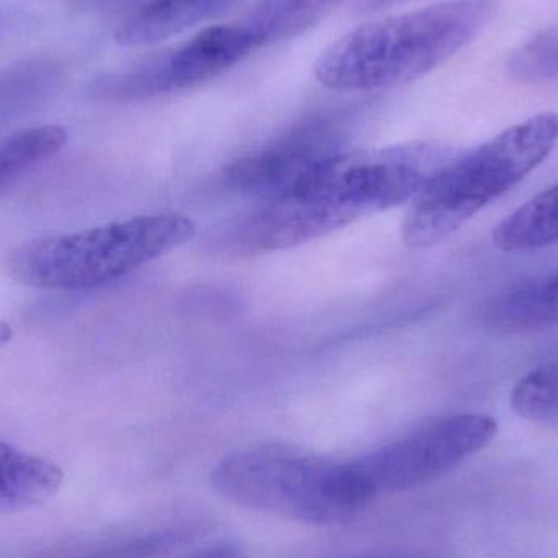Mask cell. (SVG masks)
<instances>
[{"instance_id": "cell-1", "label": "cell", "mask_w": 558, "mask_h": 558, "mask_svg": "<svg viewBox=\"0 0 558 558\" xmlns=\"http://www.w3.org/2000/svg\"><path fill=\"white\" fill-rule=\"evenodd\" d=\"M461 154L439 143L340 153L299 185L262 203L232 241L244 252L298 247L360 219L413 202L426 183Z\"/></svg>"}, {"instance_id": "cell-2", "label": "cell", "mask_w": 558, "mask_h": 558, "mask_svg": "<svg viewBox=\"0 0 558 558\" xmlns=\"http://www.w3.org/2000/svg\"><path fill=\"white\" fill-rule=\"evenodd\" d=\"M497 0H448L351 29L315 61L331 90L367 92L410 84L474 41Z\"/></svg>"}, {"instance_id": "cell-3", "label": "cell", "mask_w": 558, "mask_h": 558, "mask_svg": "<svg viewBox=\"0 0 558 558\" xmlns=\"http://www.w3.org/2000/svg\"><path fill=\"white\" fill-rule=\"evenodd\" d=\"M557 143L558 114L547 111L459 154L413 199L403 219V244L410 251L441 244L543 166Z\"/></svg>"}, {"instance_id": "cell-4", "label": "cell", "mask_w": 558, "mask_h": 558, "mask_svg": "<svg viewBox=\"0 0 558 558\" xmlns=\"http://www.w3.org/2000/svg\"><path fill=\"white\" fill-rule=\"evenodd\" d=\"M195 234V221L186 216H137L72 234L33 239L13 251L9 268L28 288L85 291L126 277L182 247Z\"/></svg>"}, {"instance_id": "cell-5", "label": "cell", "mask_w": 558, "mask_h": 558, "mask_svg": "<svg viewBox=\"0 0 558 558\" xmlns=\"http://www.w3.org/2000/svg\"><path fill=\"white\" fill-rule=\"evenodd\" d=\"M211 485L232 504L315 526L347 523L371 505L348 462L279 446L228 456Z\"/></svg>"}, {"instance_id": "cell-6", "label": "cell", "mask_w": 558, "mask_h": 558, "mask_svg": "<svg viewBox=\"0 0 558 558\" xmlns=\"http://www.w3.org/2000/svg\"><path fill=\"white\" fill-rule=\"evenodd\" d=\"M497 433L494 416L458 413L428 423L348 464L361 492L373 504L380 495L415 490L438 481L487 448Z\"/></svg>"}, {"instance_id": "cell-7", "label": "cell", "mask_w": 558, "mask_h": 558, "mask_svg": "<svg viewBox=\"0 0 558 558\" xmlns=\"http://www.w3.org/2000/svg\"><path fill=\"white\" fill-rule=\"evenodd\" d=\"M252 51L254 46L239 23L211 26L177 48L95 78L90 94L100 100L141 101L186 90L218 77Z\"/></svg>"}, {"instance_id": "cell-8", "label": "cell", "mask_w": 558, "mask_h": 558, "mask_svg": "<svg viewBox=\"0 0 558 558\" xmlns=\"http://www.w3.org/2000/svg\"><path fill=\"white\" fill-rule=\"evenodd\" d=\"M340 128L335 121L312 120L292 128L267 146L241 157L226 169L228 189L262 202L278 198L340 154Z\"/></svg>"}, {"instance_id": "cell-9", "label": "cell", "mask_w": 558, "mask_h": 558, "mask_svg": "<svg viewBox=\"0 0 558 558\" xmlns=\"http://www.w3.org/2000/svg\"><path fill=\"white\" fill-rule=\"evenodd\" d=\"M238 0H140L114 33L121 46H149L228 12Z\"/></svg>"}, {"instance_id": "cell-10", "label": "cell", "mask_w": 558, "mask_h": 558, "mask_svg": "<svg viewBox=\"0 0 558 558\" xmlns=\"http://www.w3.org/2000/svg\"><path fill=\"white\" fill-rule=\"evenodd\" d=\"M484 322L507 333L543 330L558 322V268L520 282L485 304Z\"/></svg>"}, {"instance_id": "cell-11", "label": "cell", "mask_w": 558, "mask_h": 558, "mask_svg": "<svg viewBox=\"0 0 558 558\" xmlns=\"http://www.w3.org/2000/svg\"><path fill=\"white\" fill-rule=\"evenodd\" d=\"M62 478L61 468L49 459L0 442V517L45 504Z\"/></svg>"}, {"instance_id": "cell-12", "label": "cell", "mask_w": 558, "mask_h": 558, "mask_svg": "<svg viewBox=\"0 0 558 558\" xmlns=\"http://www.w3.org/2000/svg\"><path fill=\"white\" fill-rule=\"evenodd\" d=\"M343 0H260L239 22L254 49L295 38L325 19Z\"/></svg>"}, {"instance_id": "cell-13", "label": "cell", "mask_w": 558, "mask_h": 558, "mask_svg": "<svg viewBox=\"0 0 558 558\" xmlns=\"http://www.w3.org/2000/svg\"><path fill=\"white\" fill-rule=\"evenodd\" d=\"M492 242L505 254L543 251L558 244V185L544 190L498 222Z\"/></svg>"}, {"instance_id": "cell-14", "label": "cell", "mask_w": 558, "mask_h": 558, "mask_svg": "<svg viewBox=\"0 0 558 558\" xmlns=\"http://www.w3.org/2000/svg\"><path fill=\"white\" fill-rule=\"evenodd\" d=\"M68 137V130L58 124L28 128L0 137V193L61 153Z\"/></svg>"}, {"instance_id": "cell-15", "label": "cell", "mask_w": 558, "mask_h": 558, "mask_svg": "<svg viewBox=\"0 0 558 558\" xmlns=\"http://www.w3.org/2000/svg\"><path fill=\"white\" fill-rule=\"evenodd\" d=\"M510 74L526 84L558 81V26L524 43L508 62Z\"/></svg>"}, {"instance_id": "cell-16", "label": "cell", "mask_w": 558, "mask_h": 558, "mask_svg": "<svg viewBox=\"0 0 558 558\" xmlns=\"http://www.w3.org/2000/svg\"><path fill=\"white\" fill-rule=\"evenodd\" d=\"M534 389L541 407L558 422V361L537 367Z\"/></svg>"}, {"instance_id": "cell-17", "label": "cell", "mask_w": 558, "mask_h": 558, "mask_svg": "<svg viewBox=\"0 0 558 558\" xmlns=\"http://www.w3.org/2000/svg\"><path fill=\"white\" fill-rule=\"evenodd\" d=\"M29 13L23 7L0 5V41L19 33L28 23Z\"/></svg>"}, {"instance_id": "cell-18", "label": "cell", "mask_w": 558, "mask_h": 558, "mask_svg": "<svg viewBox=\"0 0 558 558\" xmlns=\"http://www.w3.org/2000/svg\"><path fill=\"white\" fill-rule=\"evenodd\" d=\"M185 558H244L242 557L241 549L231 543L215 544V546L206 547V549L198 550L192 556Z\"/></svg>"}, {"instance_id": "cell-19", "label": "cell", "mask_w": 558, "mask_h": 558, "mask_svg": "<svg viewBox=\"0 0 558 558\" xmlns=\"http://www.w3.org/2000/svg\"><path fill=\"white\" fill-rule=\"evenodd\" d=\"M402 2V0H361V7L367 10L383 9V7L392 5V3Z\"/></svg>"}, {"instance_id": "cell-20", "label": "cell", "mask_w": 558, "mask_h": 558, "mask_svg": "<svg viewBox=\"0 0 558 558\" xmlns=\"http://www.w3.org/2000/svg\"><path fill=\"white\" fill-rule=\"evenodd\" d=\"M13 337L12 328H10L9 324H5V322H0V348L3 347V344L9 343L10 338Z\"/></svg>"}]
</instances>
